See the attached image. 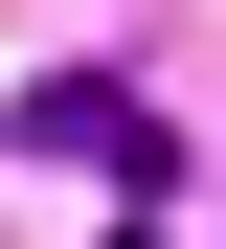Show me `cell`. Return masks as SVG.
I'll list each match as a JSON object with an SVG mask.
<instances>
[{
    "mask_svg": "<svg viewBox=\"0 0 226 249\" xmlns=\"http://www.w3.org/2000/svg\"><path fill=\"white\" fill-rule=\"evenodd\" d=\"M23 159H113V181H158V113L68 68V91H23Z\"/></svg>",
    "mask_w": 226,
    "mask_h": 249,
    "instance_id": "6da1fadb",
    "label": "cell"
}]
</instances>
